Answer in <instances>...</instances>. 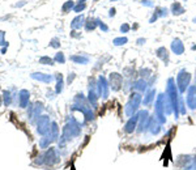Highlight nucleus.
<instances>
[{
	"label": "nucleus",
	"mask_w": 196,
	"mask_h": 170,
	"mask_svg": "<svg viewBox=\"0 0 196 170\" xmlns=\"http://www.w3.org/2000/svg\"><path fill=\"white\" fill-rule=\"evenodd\" d=\"M28 101H29L28 90H21V93H20V105H21V107H25L26 104H28Z\"/></svg>",
	"instance_id": "obj_1"
},
{
	"label": "nucleus",
	"mask_w": 196,
	"mask_h": 170,
	"mask_svg": "<svg viewBox=\"0 0 196 170\" xmlns=\"http://www.w3.org/2000/svg\"><path fill=\"white\" fill-rule=\"evenodd\" d=\"M4 104L5 105H9V102H11V97H9V93H8V92H4Z\"/></svg>",
	"instance_id": "obj_2"
},
{
	"label": "nucleus",
	"mask_w": 196,
	"mask_h": 170,
	"mask_svg": "<svg viewBox=\"0 0 196 170\" xmlns=\"http://www.w3.org/2000/svg\"><path fill=\"white\" fill-rule=\"evenodd\" d=\"M7 42H4V32H0V45H5Z\"/></svg>",
	"instance_id": "obj_3"
},
{
	"label": "nucleus",
	"mask_w": 196,
	"mask_h": 170,
	"mask_svg": "<svg viewBox=\"0 0 196 170\" xmlns=\"http://www.w3.org/2000/svg\"><path fill=\"white\" fill-rule=\"evenodd\" d=\"M41 63H51V59H47V58H42Z\"/></svg>",
	"instance_id": "obj_4"
},
{
	"label": "nucleus",
	"mask_w": 196,
	"mask_h": 170,
	"mask_svg": "<svg viewBox=\"0 0 196 170\" xmlns=\"http://www.w3.org/2000/svg\"><path fill=\"white\" fill-rule=\"evenodd\" d=\"M0 105H1V97H0Z\"/></svg>",
	"instance_id": "obj_5"
}]
</instances>
